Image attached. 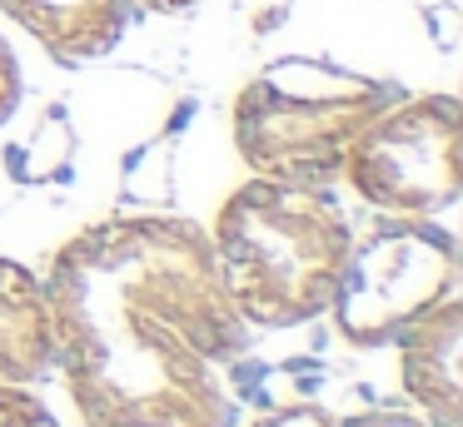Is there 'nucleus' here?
<instances>
[{
  "label": "nucleus",
  "mask_w": 463,
  "mask_h": 427,
  "mask_svg": "<svg viewBox=\"0 0 463 427\" xmlns=\"http://www.w3.org/2000/svg\"><path fill=\"white\" fill-rule=\"evenodd\" d=\"M204 234L250 328H299L329 313L354 248V224L329 184L260 174L224 199Z\"/></svg>",
  "instance_id": "2"
},
{
  "label": "nucleus",
  "mask_w": 463,
  "mask_h": 427,
  "mask_svg": "<svg viewBox=\"0 0 463 427\" xmlns=\"http://www.w3.org/2000/svg\"><path fill=\"white\" fill-rule=\"evenodd\" d=\"M55 367V318L45 278L0 254V383H41Z\"/></svg>",
  "instance_id": "8"
},
{
  "label": "nucleus",
  "mask_w": 463,
  "mask_h": 427,
  "mask_svg": "<svg viewBox=\"0 0 463 427\" xmlns=\"http://www.w3.org/2000/svg\"><path fill=\"white\" fill-rule=\"evenodd\" d=\"M55 367L85 427H230L224 367L250 348L210 234L180 214H115L45 274Z\"/></svg>",
  "instance_id": "1"
},
{
  "label": "nucleus",
  "mask_w": 463,
  "mask_h": 427,
  "mask_svg": "<svg viewBox=\"0 0 463 427\" xmlns=\"http://www.w3.org/2000/svg\"><path fill=\"white\" fill-rule=\"evenodd\" d=\"M339 179L379 218H433L463 194V105L453 95H399L364 125Z\"/></svg>",
  "instance_id": "4"
},
{
  "label": "nucleus",
  "mask_w": 463,
  "mask_h": 427,
  "mask_svg": "<svg viewBox=\"0 0 463 427\" xmlns=\"http://www.w3.org/2000/svg\"><path fill=\"white\" fill-rule=\"evenodd\" d=\"M399 377L429 427H463V298H443L399 338Z\"/></svg>",
  "instance_id": "6"
},
{
  "label": "nucleus",
  "mask_w": 463,
  "mask_h": 427,
  "mask_svg": "<svg viewBox=\"0 0 463 427\" xmlns=\"http://www.w3.org/2000/svg\"><path fill=\"white\" fill-rule=\"evenodd\" d=\"M140 10H155V15H180V10L200 5V0H135Z\"/></svg>",
  "instance_id": "13"
},
{
  "label": "nucleus",
  "mask_w": 463,
  "mask_h": 427,
  "mask_svg": "<svg viewBox=\"0 0 463 427\" xmlns=\"http://www.w3.org/2000/svg\"><path fill=\"white\" fill-rule=\"evenodd\" d=\"M0 15L21 25L51 60L85 65L120 45L140 5L135 0H0Z\"/></svg>",
  "instance_id": "7"
},
{
  "label": "nucleus",
  "mask_w": 463,
  "mask_h": 427,
  "mask_svg": "<svg viewBox=\"0 0 463 427\" xmlns=\"http://www.w3.org/2000/svg\"><path fill=\"white\" fill-rule=\"evenodd\" d=\"M0 427H61V422L31 387L0 383Z\"/></svg>",
  "instance_id": "9"
},
{
  "label": "nucleus",
  "mask_w": 463,
  "mask_h": 427,
  "mask_svg": "<svg viewBox=\"0 0 463 427\" xmlns=\"http://www.w3.org/2000/svg\"><path fill=\"white\" fill-rule=\"evenodd\" d=\"M21 89H25V79H21V60H15V50H11V40L0 35V125L15 115V105H21Z\"/></svg>",
  "instance_id": "10"
},
{
  "label": "nucleus",
  "mask_w": 463,
  "mask_h": 427,
  "mask_svg": "<svg viewBox=\"0 0 463 427\" xmlns=\"http://www.w3.org/2000/svg\"><path fill=\"white\" fill-rule=\"evenodd\" d=\"M334 427H429L419 413H399V407H379V413H359V417H344Z\"/></svg>",
  "instance_id": "12"
},
{
  "label": "nucleus",
  "mask_w": 463,
  "mask_h": 427,
  "mask_svg": "<svg viewBox=\"0 0 463 427\" xmlns=\"http://www.w3.org/2000/svg\"><path fill=\"white\" fill-rule=\"evenodd\" d=\"M403 89L309 55L264 65L234 95V149L244 169L284 184H329L349 144Z\"/></svg>",
  "instance_id": "3"
},
{
  "label": "nucleus",
  "mask_w": 463,
  "mask_h": 427,
  "mask_svg": "<svg viewBox=\"0 0 463 427\" xmlns=\"http://www.w3.org/2000/svg\"><path fill=\"white\" fill-rule=\"evenodd\" d=\"M254 427H334V417L324 413V407L289 403V407H274V413H264Z\"/></svg>",
  "instance_id": "11"
},
{
  "label": "nucleus",
  "mask_w": 463,
  "mask_h": 427,
  "mask_svg": "<svg viewBox=\"0 0 463 427\" xmlns=\"http://www.w3.org/2000/svg\"><path fill=\"white\" fill-rule=\"evenodd\" d=\"M458 293V238L433 218H379L354 238L329 313L344 343L383 348Z\"/></svg>",
  "instance_id": "5"
}]
</instances>
